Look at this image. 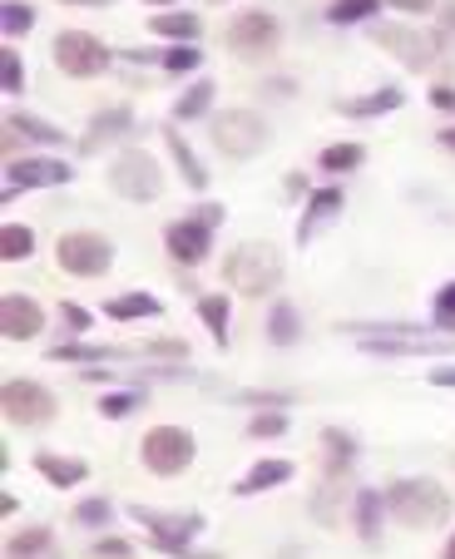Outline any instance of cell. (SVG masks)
I'll return each mask as SVG.
<instances>
[{"label":"cell","mask_w":455,"mask_h":559,"mask_svg":"<svg viewBox=\"0 0 455 559\" xmlns=\"http://www.w3.org/2000/svg\"><path fill=\"white\" fill-rule=\"evenodd\" d=\"M435 328L455 332V283H445L441 293H435Z\"/></svg>","instance_id":"obj_40"},{"label":"cell","mask_w":455,"mask_h":559,"mask_svg":"<svg viewBox=\"0 0 455 559\" xmlns=\"http://www.w3.org/2000/svg\"><path fill=\"white\" fill-rule=\"evenodd\" d=\"M129 555H134V549H129V539H99V545H95V559H129Z\"/></svg>","instance_id":"obj_42"},{"label":"cell","mask_w":455,"mask_h":559,"mask_svg":"<svg viewBox=\"0 0 455 559\" xmlns=\"http://www.w3.org/2000/svg\"><path fill=\"white\" fill-rule=\"evenodd\" d=\"M129 129H134V109H129V105L99 109L95 124H89V129H85V139H80V154H99V148H105L109 139H124Z\"/></svg>","instance_id":"obj_16"},{"label":"cell","mask_w":455,"mask_h":559,"mask_svg":"<svg viewBox=\"0 0 455 559\" xmlns=\"http://www.w3.org/2000/svg\"><path fill=\"white\" fill-rule=\"evenodd\" d=\"M431 386H455V361H451V367H435L431 371Z\"/></svg>","instance_id":"obj_46"},{"label":"cell","mask_w":455,"mask_h":559,"mask_svg":"<svg viewBox=\"0 0 455 559\" xmlns=\"http://www.w3.org/2000/svg\"><path fill=\"white\" fill-rule=\"evenodd\" d=\"M55 263L74 277H99L115 263V243H109L105 233H64L60 243H55Z\"/></svg>","instance_id":"obj_6"},{"label":"cell","mask_w":455,"mask_h":559,"mask_svg":"<svg viewBox=\"0 0 455 559\" xmlns=\"http://www.w3.org/2000/svg\"><path fill=\"white\" fill-rule=\"evenodd\" d=\"M55 64L74 80H89V74L109 70V45H99L89 31H60L55 35Z\"/></svg>","instance_id":"obj_9"},{"label":"cell","mask_w":455,"mask_h":559,"mask_svg":"<svg viewBox=\"0 0 455 559\" xmlns=\"http://www.w3.org/2000/svg\"><path fill=\"white\" fill-rule=\"evenodd\" d=\"M406 105V95L402 90H371V95H361V99H347L342 105V115H351V119H376V115H392V109H402Z\"/></svg>","instance_id":"obj_21"},{"label":"cell","mask_w":455,"mask_h":559,"mask_svg":"<svg viewBox=\"0 0 455 559\" xmlns=\"http://www.w3.org/2000/svg\"><path fill=\"white\" fill-rule=\"evenodd\" d=\"M148 31L164 35V40L193 45L203 35V25H199V15H189V11H164V15H148Z\"/></svg>","instance_id":"obj_22"},{"label":"cell","mask_w":455,"mask_h":559,"mask_svg":"<svg viewBox=\"0 0 455 559\" xmlns=\"http://www.w3.org/2000/svg\"><path fill=\"white\" fill-rule=\"evenodd\" d=\"M115 520V510H109V500H80L74 506V525H85V530H99Z\"/></svg>","instance_id":"obj_38"},{"label":"cell","mask_w":455,"mask_h":559,"mask_svg":"<svg viewBox=\"0 0 455 559\" xmlns=\"http://www.w3.org/2000/svg\"><path fill=\"white\" fill-rule=\"evenodd\" d=\"M342 203H347L342 199V189H318L312 193L308 209H302V218H297V243H312V238H318V233L342 213Z\"/></svg>","instance_id":"obj_17"},{"label":"cell","mask_w":455,"mask_h":559,"mask_svg":"<svg viewBox=\"0 0 455 559\" xmlns=\"http://www.w3.org/2000/svg\"><path fill=\"white\" fill-rule=\"evenodd\" d=\"M445 559H455V535H451V545H445Z\"/></svg>","instance_id":"obj_49"},{"label":"cell","mask_w":455,"mask_h":559,"mask_svg":"<svg viewBox=\"0 0 455 559\" xmlns=\"http://www.w3.org/2000/svg\"><path fill=\"white\" fill-rule=\"evenodd\" d=\"M5 129H11L15 139H35V144H55V148L70 139L64 129H55L50 119H35V115H5Z\"/></svg>","instance_id":"obj_24"},{"label":"cell","mask_w":455,"mask_h":559,"mask_svg":"<svg viewBox=\"0 0 455 559\" xmlns=\"http://www.w3.org/2000/svg\"><path fill=\"white\" fill-rule=\"evenodd\" d=\"M148 5H173V0H148Z\"/></svg>","instance_id":"obj_50"},{"label":"cell","mask_w":455,"mask_h":559,"mask_svg":"<svg viewBox=\"0 0 455 559\" xmlns=\"http://www.w3.org/2000/svg\"><path fill=\"white\" fill-rule=\"evenodd\" d=\"M322 451H327V480H342V475H347V465L357 461V441H351L347 431H337V426H327V431H322Z\"/></svg>","instance_id":"obj_23"},{"label":"cell","mask_w":455,"mask_h":559,"mask_svg":"<svg viewBox=\"0 0 455 559\" xmlns=\"http://www.w3.org/2000/svg\"><path fill=\"white\" fill-rule=\"evenodd\" d=\"M361 158H367V148H361V144H327V148L318 154V169H327V174H351Z\"/></svg>","instance_id":"obj_32"},{"label":"cell","mask_w":455,"mask_h":559,"mask_svg":"<svg viewBox=\"0 0 455 559\" xmlns=\"http://www.w3.org/2000/svg\"><path fill=\"white\" fill-rule=\"evenodd\" d=\"M199 317H203V322H208V337H213V347H228V297H218V293H213V297H203V302H199Z\"/></svg>","instance_id":"obj_29"},{"label":"cell","mask_w":455,"mask_h":559,"mask_svg":"<svg viewBox=\"0 0 455 559\" xmlns=\"http://www.w3.org/2000/svg\"><path fill=\"white\" fill-rule=\"evenodd\" d=\"M213 144L228 158H253L267 148V119L258 109H228L213 119Z\"/></svg>","instance_id":"obj_4"},{"label":"cell","mask_w":455,"mask_h":559,"mask_svg":"<svg viewBox=\"0 0 455 559\" xmlns=\"http://www.w3.org/2000/svg\"><path fill=\"white\" fill-rule=\"evenodd\" d=\"M164 144H169V154H173V164H179V174H183V183H189V189H208V169H203L199 164V154H193L189 144H183V134L179 129H164Z\"/></svg>","instance_id":"obj_20"},{"label":"cell","mask_w":455,"mask_h":559,"mask_svg":"<svg viewBox=\"0 0 455 559\" xmlns=\"http://www.w3.org/2000/svg\"><path fill=\"white\" fill-rule=\"evenodd\" d=\"M0 406H5V421L15 426H50L55 421V396L50 386H40V381H25V377H11L5 386H0Z\"/></svg>","instance_id":"obj_8"},{"label":"cell","mask_w":455,"mask_h":559,"mask_svg":"<svg viewBox=\"0 0 455 559\" xmlns=\"http://www.w3.org/2000/svg\"><path fill=\"white\" fill-rule=\"evenodd\" d=\"M435 45H445L455 55V5H441V40Z\"/></svg>","instance_id":"obj_43"},{"label":"cell","mask_w":455,"mask_h":559,"mask_svg":"<svg viewBox=\"0 0 455 559\" xmlns=\"http://www.w3.org/2000/svg\"><path fill=\"white\" fill-rule=\"evenodd\" d=\"M283 431H287V412H283V406L253 416V426H248V436H253V441H273V436H283Z\"/></svg>","instance_id":"obj_37"},{"label":"cell","mask_w":455,"mask_h":559,"mask_svg":"<svg viewBox=\"0 0 455 559\" xmlns=\"http://www.w3.org/2000/svg\"><path fill=\"white\" fill-rule=\"evenodd\" d=\"M382 496H386V510H392V515L402 520L406 530H441L445 520H451V510H455L451 490L435 486V480H426V475L392 480Z\"/></svg>","instance_id":"obj_1"},{"label":"cell","mask_w":455,"mask_h":559,"mask_svg":"<svg viewBox=\"0 0 455 559\" xmlns=\"http://www.w3.org/2000/svg\"><path fill=\"white\" fill-rule=\"evenodd\" d=\"M40 328H45V312H40V302H35V297H25V293H5V297H0V332H5L11 342L40 337Z\"/></svg>","instance_id":"obj_15"},{"label":"cell","mask_w":455,"mask_h":559,"mask_svg":"<svg viewBox=\"0 0 455 559\" xmlns=\"http://www.w3.org/2000/svg\"><path fill=\"white\" fill-rule=\"evenodd\" d=\"M267 337L277 342V347H292L297 337H302V322H297V307L292 302H277L273 317H267Z\"/></svg>","instance_id":"obj_30"},{"label":"cell","mask_w":455,"mask_h":559,"mask_svg":"<svg viewBox=\"0 0 455 559\" xmlns=\"http://www.w3.org/2000/svg\"><path fill=\"white\" fill-rule=\"evenodd\" d=\"M441 144H445V148H451V154H455V124H451V129H441Z\"/></svg>","instance_id":"obj_47"},{"label":"cell","mask_w":455,"mask_h":559,"mask_svg":"<svg viewBox=\"0 0 455 559\" xmlns=\"http://www.w3.org/2000/svg\"><path fill=\"white\" fill-rule=\"evenodd\" d=\"M208 5H223V0H208Z\"/></svg>","instance_id":"obj_51"},{"label":"cell","mask_w":455,"mask_h":559,"mask_svg":"<svg viewBox=\"0 0 455 559\" xmlns=\"http://www.w3.org/2000/svg\"><path fill=\"white\" fill-rule=\"evenodd\" d=\"M223 277L243 297H263V293H273V283L283 277V253H277L273 243H263V238H248V243H238L234 253H228Z\"/></svg>","instance_id":"obj_2"},{"label":"cell","mask_w":455,"mask_h":559,"mask_svg":"<svg viewBox=\"0 0 455 559\" xmlns=\"http://www.w3.org/2000/svg\"><path fill=\"white\" fill-rule=\"evenodd\" d=\"M277 21L267 11H243L234 15V25H228V50L238 55V60H267V55L277 50Z\"/></svg>","instance_id":"obj_10"},{"label":"cell","mask_w":455,"mask_h":559,"mask_svg":"<svg viewBox=\"0 0 455 559\" xmlns=\"http://www.w3.org/2000/svg\"><path fill=\"white\" fill-rule=\"evenodd\" d=\"M361 352L367 357H455V342L445 337H361Z\"/></svg>","instance_id":"obj_14"},{"label":"cell","mask_w":455,"mask_h":559,"mask_svg":"<svg viewBox=\"0 0 455 559\" xmlns=\"http://www.w3.org/2000/svg\"><path fill=\"white\" fill-rule=\"evenodd\" d=\"M164 248H169L173 263L199 267L203 258H208V248H213V228L203 218H179V223L164 228Z\"/></svg>","instance_id":"obj_13"},{"label":"cell","mask_w":455,"mask_h":559,"mask_svg":"<svg viewBox=\"0 0 455 559\" xmlns=\"http://www.w3.org/2000/svg\"><path fill=\"white\" fill-rule=\"evenodd\" d=\"M129 515L148 530V539L173 559H189L193 555V539L203 535V515H159V510H144V506H129Z\"/></svg>","instance_id":"obj_7"},{"label":"cell","mask_w":455,"mask_h":559,"mask_svg":"<svg viewBox=\"0 0 455 559\" xmlns=\"http://www.w3.org/2000/svg\"><path fill=\"white\" fill-rule=\"evenodd\" d=\"M35 471L50 480L55 490H70V486H80L89 475V465L80 461V455H55V451H35Z\"/></svg>","instance_id":"obj_18"},{"label":"cell","mask_w":455,"mask_h":559,"mask_svg":"<svg viewBox=\"0 0 455 559\" xmlns=\"http://www.w3.org/2000/svg\"><path fill=\"white\" fill-rule=\"evenodd\" d=\"M193 451H199V441H193L183 426H154V431L144 436V445H139V461L154 475H179L193 465Z\"/></svg>","instance_id":"obj_5"},{"label":"cell","mask_w":455,"mask_h":559,"mask_svg":"<svg viewBox=\"0 0 455 559\" xmlns=\"http://www.w3.org/2000/svg\"><path fill=\"white\" fill-rule=\"evenodd\" d=\"M35 253V233L25 228V223H5L0 228V258L5 263H21V258H31Z\"/></svg>","instance_id":"obj_31"},{"label":"cell","mask_w":455,"mask_h":559,"mask_svg":"<svg viewBox=\"0 0 455 559\" xmlns=\"http://www.w3.org/2000/svg\"><path fill=\"white\" fill-rule=\"evenodd\" d=\"M159 297L148 293H124V297H109L105 302V317H115V322H134V317H159Z\"/></svg>","instance_id":"obj_25"},{"label":"cell","mask_w":455,"mask_h":559,"mask_svg":"<svg viewBox=\"0 0 455 559\" xmlns=\"http://www.w3.org/2000/svg\"><path fill=\"white\" fill-rule=\"evenodd\" d=\"M382 0H332L327 5V21L332 25H357V21H371Z\"/></svg>","instance_id":"obj_34"},{"label":"cell","mask_w":455,"mask_h":559,"mask_svg":"<svg viewBox=\"0 0 455 559\" xmlns=\"http://www.w3.org/2000/svg\"><path fill=\"white\" fill-rule=\"evenodd\" d=\"M60 317H64V328H70V332H85L89 328V307H80V302H60Z\"/></svg>","instance_id":"obj_41"},{"label":"cell","mask_w":455,"mask_h":559,"mask_svg":"<svg viewBox=\"0 0 455 559\" xmlns=\"http://www.w3.org/2000/svg\"><path fill=\"white\" fill-rule=\"evenodd\" d=\"M109 189L129 203H154L164 189V174H159V164H154V154H144V148L115 154V164H109Z\"/></svg>","instance_id":"obj_3"},{"label":"cell","mask_w":455,"mask_h":559,"mask_svg":"<svg viewBox=\"0 0 455 559\" xmlns=\"http://www.w3.org/2000/svg\"><path fill=\"white\" fill-rule=\"evenodd\" d=\"M376 45L392 50L406 70H431V60H435V40L411 31V25H376Z\"/></svg>","instance_id":"obj_12"},{"label":"cell","mask_w":455,"mask_h":559,"mask_svg":"<svg viewBox=\"0 0 455 559\" xmlns=\"http://www.w3.org/2000/svg\"><path fill=\"white\" fill-rule=\"evenodd\" d=\"M50 545H55L50 530L31 525V530H21V535L5 539V559H40V555H50Z\"/></svg>","instance_id":"obj_26"},{"label":"cell","mask_w":455,"mask_h":559,"mask_svg":"<svg viewBox=\"0 0 455 559\" xmlns=\"http://www.w3.org/2000/svg\"><path fill=\"white\" fill-rule=\"evenodd\" d=\"M386 5H396V11H406V15H431L435 11V0H386Z\"/></svg>","instance_id":"obj_44"},{"label":"cell","mask_w":455,"mask_h":559,"mask_svg":"<svg viewBox=\"0 0 455 559\" xmlns=\"http://www.w3.org/2000/svg\"><path fill=\"white\" fill-rule=\"evenodd\" d=\"M431 105H435V109H445V115H455V90L435 85V90H431Z\"/></svg>","instance_id":"obj_45"},{"label":"cell","mask_w":455,"mask_h":559,"mask_svg":"<svg viewBox=\"0 0 455 559\" xmlns=\"http://www.w3.org/2000/svg\"><path fill=\"white\" fill-rule=\"evenodd\" d=\"M74 179V164H64V158H11L5 164V183H11L15 193L21 189H60V183Z\"/></svg>","instance_id":"obj_11"},{"label":"cell","mask_w":455,"mask_h":559,"mask_svg":"<svg viewBox=\"0 0 455 559\" xmlns=\"http://www.w3.org/2000/svg\"><path fill=\"white\" fill-rule=\"evenodd\" d=\"M64 5H99V0H64Z\"/></svg>","instance_id":"obj_48"},{"label":"cell","mask_w":455,"mask_h":559,"mask_svg":"<svg viewBox=\"0 0 455 559\" xmlns=\"http://www.w3.org/2000/svg\"><path fill=\"white\" fill-rule=\"evenodd\" d=\"M35 25V5H21V0H5V5H0V31L11 35H25Z\"/></svg>","instance_id":"obj_35"},{"label":"cell","mask_w":455,"mask_h":559,"mask_svg":"<svg viewBox=\"0 0 455 559\" xmlns=\"http://www.w3.org/2000/svg\"><path fill=\"white\" fill-rule=\"evenodd\" d=\"M292 471H297L292 461H258L253 471H248L243 480L234 486V496H263V490H277V486H287V480H292Z\"/></svg>","instance_id":"obj_19"},{"label":"cell","mask_w":455,"mask_h":559,"mask_svg":"<svg viewBox=\"0 0 455 559\" xmlns=\"http://www.w3.org/2000/svg\"><path fill=\"white\" fill-rule=\"evenodd\" d=\"M382 510H386V496H376V490H357V535L361 539L382 535Z\"/></svg>","instance_id":"obj_27"},{"label":"cell","mask_w":455,"mask_h":559,"mask_svg":"<svg viewBox=\"0 0 455 559\" xmlns=\"http://www.w3.org/2000/svg\"><path fill=\"white\" fill-rule=\"evenodd\" d=\"M213 105V80H193L179 99H173V119H199Z\"/></svg>","instance_id":"obj_28"},{"label":"cell","mask_w":455,"mask_h":559,"mask_svg":"<svg viewBox=\"0 0 455 559\" xmlns=\"http://www.w3.org/2000/svg\"><path fill=\"white\" fill-rule=\"evenodd\" d=\"M0 90H5V95H21L25 90V64H21V55H15L11 45L0 50Z\"/></svg>","instance_id":"obj_36"},{"label":"cell","mask_w":455,"mask_h":559,"mask_svg":"<svg viewBox=\"0 0 455 559\" xmlns=\"http://www.w3.org/2000/svg\"><path fill=\"white\" fill-rule=\"evenodd\" d=\"M139 406H144V391H109V396H99V416L105 421H124Z\"/></svg>","instance_id":"obj_33"},{"label":"cell","mask_w":455,"mask_h":559,"mask_svg":"<svg viewBox=\"0 0 455 559\" xmlns=\"http://www.w3.org/2000/svg\"><path fill=\"white\" fill-rule=\"evenodd\" d=\"M199 64H203L199 45H173V50H164V70H173V74H189V70H199Z\"/></svg>","instance_id":"obj_39"}]
</instances>
